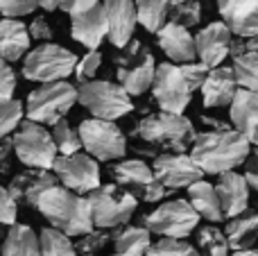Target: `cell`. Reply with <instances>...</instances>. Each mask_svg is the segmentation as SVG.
I'll return each mask as SVG.
<instances>
[{
  "label": "cell",
  "instance_id": "1",
  "mask_svg": "<svg viewBox=\"0 0 258 256\" xmlns=\"http://www.w3.org/2000/svg\"><path fill=\"white\" fill-rule=\"evenodd\" d=\"M132 139L136 141L134 143L136 152L150 154V157L156 159L159 152L179 154L190 150L197 139V132L183 113L156 111L136 120V125L132 130Z\"/></svg>",
  "mask_w": 258,
  "mask_h": 256
},
{
  "label": "cell",
  "instance_id": "2",
  "mask_svg": "<svg viewBox=\"0 0 258 256\" xmlns=\"http://www.w3.org/2000/svg\"><path fill=\"white\" fill-rule=\"evenodd\" d=\"M251 143L238 130H209L197 134L190 157L209 175H224L236 170L249 159Z\"/></svg>",
  "mask_w": 258,
  "mask_h": 256
},
{
  "label": "cell",
  "instance_id": "3",
  "mask_svg": "<svg viewBox=\"0 0 258 256\" xmlns=\"http://www.w3.org/2000/svg\"><path fill=\"white\" fill-rule=\"evenodd\" d=\"M36 209L50 222V227L63 231L66 236H86L95 229L89 198L73 193L61 184L45 190L36 202Z\"/></svg>",
  "mask_w": 258,
  "mask_h": 256
},
{
  "label": "cell",
  "instance_id": "4",
  "mask_svg": "<svg viewBox=\"0 0 258 256\" xmlns=\"http://www.w3.org/2000/svg\"><path fill=\"white\" fill-rule=\"evenodd\" d=\"M80 102V89L71 82H50L41 84L34 91H30L25 102L27 120L41 122V125H57L68 116L73 104Z\"/></svg>",
  "mask_w": 258,
  "mask_h": 256
},
{
  "label": "cell",
  "instance_id": "5",
  "mask_svg": "<svg viewBox=\"0 0 258 256\" xmlns=\"http://www.w3.org/2000/svg\"><path fill=\"white\" fill-rule=\"evenodd\" d=\"M77 54L73 50H66L57 43H41L32 48L23 59V77L39 84H50V82H63L75 73Z\"/></svg>",
  "mask_w": 258,
  "mask_h": 256
},
{
  "label": "cell",
  "instance_id": "6",
  "mask_svg": "<svg viewBox=\"0 0 258 256\" xmlns=\"http://www.w3.org/2000/svg\"><path fill=\"white\" fill-rule=\"evenodd\" d=\"M80 89V104L93 113V118L102 120H118L134 111L132 95L118 82L91 80L77 86Z\"/></svg>",
  "mask_w": 258,
  "mask_h": 256
},
{
  "label": "cell",
  "instance_id": "7",
  "mask_svg": "<svg viewBox=\"0 0 258 256\" xmlns=\"http://www.w3.org/2000/svg\"><path fill=\"white\" fill-rule=\"evenodd\" d=\"M113 63L118 84L129 95H143L147 89H152L156 77V61L141 41H132L127 48H122L113 57Z\"/></svg>",
  "mask_w": 258,
  "mask_h": 256
},
{
  "label": "cell",
  "instance_id": "8",
  "mask_svg": "<svg viewBox=\"0 0 258 256\" xmlns=\"http://www.w3.org/2000/svg\"><path fill=\"white\" fill-rule=\"evenodd\" d=\"M16 145V157L27 168H39V170H52L59 159V148L54 143V136L45 130L41 122L27 120L21 122L18 132L14 134Z\"/></svg>",
  "mask_w": 258,
  "mask_h": 256
},
{
  "label": "cell",
  "instance_id": "9",
  "mask_svg": "<svg viewBox=\"0 0 258 256\" xmlns=\"http://www.w3.org/2000/svg\"><path fill=\"white\" fill-rule=\"evenodd\" d=\"M93 211V222L98 229H116L132 220L138 200L118 184H104L86 195Z\"/></svg>",
  "mask_w": 258,
  "mask_h": 256
},
{
  "label": "cell",
  "instance_id": "10",
  "mask_svg": "<svg viewBox=\"0 0 258 256\" xmlns=\"http://www.w3.org/2000/svg\"><path fill=\"white\" fill-rule=\"evenodd\" d=\"M80 136L86 154H91L98 161H113L122 159L127 152V136L113 120L102 118H89L80 122Z\"/></svg>",
  "mask_w": 258,
  "mask_h": 256
},
{
  "label": "cell",
  "instance_id": "11",
  "mask_svg": "<svg viewBox=\"0 0 258 256\" xmlns=\"http://www.w3.org/2000/svg\"><path fill=\"white\" fill-rule=\"evenodd\" d=\"M200 213L188 200H170L152 213H147L143 225L163 238H186L200 225Z\"/></svg>",
  "mask_w": 258,
  "mask_h": 256
},
{
  "label": "cell",
  "instance_id": "12",
  "mask_svg": "<svg viewBox=\"0 0 258 256\" xmlns=\"http://www.w3.org/2000/svg\"><path fill=\"white\" fill-rule=\"evenodd\" d=\"M111 177L120 188L129 190L134 198H141L143 202H159L170 193L159 179H156L152 166H147L143 159H127L111 166Z\"/></svg>",
  "mask_w": 258,
  "mask_h": 256
},
{
  "label": "cell",
  "instance_id": "13",
  "mask_svg": "<svg viewBox=\"0 0 258 256\" xmlns=\"http://www.w3.org/2000/svg\"><path fill=\"white\" fill-rule=\"evenodd\" d=\"M152 93H154V100L159 102V109L168 113H183L192 98V91L188 86L186 77H183L181 66L170 61H163L156 66Z\"/></svg>",
  "mask_w": 258,
  "mask_h": 256
},
{
  "label": "cell",
  "instance_id": "14",
  "mask_svg": "<svg viewBox=\"0 0 258 256\" xmlns=\"http://www.w3.org/2000/svg\"><path fill=\"white\" fill-rule=\"evenodd\" d=\"M52 172L59 177V184L66 186L68 190L80 195H89L95 188H100V166L98 159H93L91 154H71V157H59L54 163Z\"/></svg>",
  "mask_w": 258,
  "mask_h": 256
},
{
  "label": "cell",
  "instance_id": "15",
  "mask_svg": "<svg viewBox=\"0 0 258 256\" xmlns=\"http://www.w3.org/2000/svg\"><path fill=\"white\" fill-rule=\"evenodd\" d=\"M156 179L165 186L168 190H177V188H188L195 181H200L206 175L197 161L186 152H170V154H159L152 163Z\"/></svg>",
  "mask_w": 258,
  "mask_h": 256
},
{
  "label": "cell",
  "instance_id": "16",
  "mask_svg": "<svg viewBox=\"0 0 258 256\" xmlns=\"http://www.w3.org/2000/svg\"><path fill=\"white\" fill-rule=\"evenodd\" d=\"M231 27L224 21L209 23L204 30L197 32L195 43H197V57L200 61H204L206 66L218 68L222 66V61L231 54Z\"/></svg>",
  "mask_w": 258,
  "mask_h": 256
},
{
  "label": "cell",
  "instance_id": "17",
  "mask_svg": "<svg viewBox=\"0 0 258 256\" xmlns=\"http://www.w3.org/2000/svg\"><path fill=\"white\" fill-rule=\"evenodd\" d=\"M104 12H107V23H109L107 39L118 50L127 48L134 41V32H136L138 25L136 0H104Z\"/></svg>",
  "mask_w": 258,
  "mask_h": 256
},
{
  "label": "cell",
  "instance_id": "18",
  "mask_svg": "<svg viewBox=\"0 0 258 256\" xmlns=\"http://www.w3.org/2000/svg\"><path fill=\"white\" fill-rule=\"evenodd\" d=\"M59 184V177L50 170H39V168H27V170L18 172V175L12 177L9 181V193L14 195L16 202H23L27 207H34L39 198L45 193L48 188Z\"/></svg>",
  "mask_w": 258,
  "mask_h": 256
},
{
  "label": "cell",
  "instance_id": "19",
  "mask_svg": "<svg viewBox=\"0 0 258 256\" xmlns=\"http://www.w3.org/2000/svg\"><path fill=\"white\" fill-rule=\"evenodd\" d=\"M156 43L168 54L170 61L174 63H190L197 57V43L195 36L188 32V27L179 23L168 21L159 32H156Z\"/></svg>",
  "mask_w": 258,
  "mask_h": 256
},
{
  "label": "cell",
  "instance_id": "20",
  "mask_svg": "<svg viewBox=\"0 0 258 256\" xmlns=\"http://www.w3.org/2000/svg\"><path fill=\"white\" fill-rule=\"evenodd\" d=\"M240 91L236 80L233 66H218L211 68L209 77H206L204 86H202V100L204 107L209 109H218V107H231L236 93Z\"/></svg>",
  "mask_w": 258,
  "mask_h": 256
},
{
  "label": "cell",
  "instance_id": "21",
  "mask_svg": "<svg viewBox=\"0 0 258 256\" xmlns=\"http://www.w3.org/2000/svg\"><path fill=\"white\" fill-rule=\"evenodd\" d=\"M71 34L77 43L86 45L89 50H98L104 36H109V23H107V12L104 5L89 9L84 14H77L71 21Z\"/></svg>",
  "mask_w": 258,
  "mask_h": 256
},
{
  "label": "cell",
  "instance_id": "22",
  "mask_svg": "<svg viewBox=\"0 0 258 256\" xmlns=\"http://www.w3.org/2000/svg\"><path fill=\"white\" fill-rule=\"evenodd\" d=\"M218 195H220V202H222V211H224V218H236L240 213L247 211L249 207V181H247L245 175H238L236 170L231 172H224L220 175L218 184Z\"/></svg>",
  "mask_w": 258,
  "mask_h": 256
},
{
  "label": "cell",
  "instance_id": "23",
  "mask_svg": "<svg viewBox=\"0 0 258 256\" xmlns=\"http://www.w3.org/2000/svg\"><path fill=\"white\" fill-rule=\"evenodd\" d=\"M233 130H238L251 145L258 148V93L240 89L229 107Z\"/></svg>",
  "mask_w": 258,
  "mask_h": 256
},
{
  "label": "cell",
  "instance_id": "24",
  "mask_svg": "<svg viewBox=\"0 0 258 256\" xmlns=\"http://www.w3.org/2000/svg\"><path fill=\"white\" fill-rule=\"evenodd\" d=\"M30 27L18 18H0V57L14 63L30 52Z\"/></svg>",
  "mask_w": 258,
  "mask_h": 256
},
{
  "label": "cell",
  "instance_id": "25",
  "mask_svg": "<svg viewBox=\"0 0 258 256\" xmlns=\"http://www.w3.org/2000/svg\"><path fill=\"white\" fill-rule=\"evenodd\" d=\"M188 202L195 207V211L202 218H206L209 222H222L224 220V211H222V202H220L218 188L209 181L200 179L192 186H188Z\"/></svg>",
  "mask_w": 258,
  "mask_h": 256
},
{
  "label": "cell",
  "instance_id": "26",
  "mask_svg": "<svg viewBox=\"0 0 258 256\" xmlns=\"http://www.w3.org/2000/svg\"><path fill=\"white\" fill-rule=\"evenodd\" d=\"M227 238L231 249H251L258 240V211L247 209L245 213L231 218L227 225Z\"/></svg>",
  "mask_w": 258,
  "mask_h": 256
},
{
  "label": "cell",
  "instance_id": "27",
  "mask_svg": "<svg viewBox=\"0 0 258 256\" xmlns=\"http://www.w3.org/2000/svg\"><path fill=\"white\" fill-rule=\"evenodd\" d=\"M152 231L147 227H134V225H122L113 231V247L116 254H127V256H143L152 247Z\"/></svg>",
  "mask_w": 258,
  "mask_h": 256
},
{
  "label": "cell",
  "instance_id": "28",
  "mask_svg": "<svg viewBox=\"0 0 258 256\" xmlns=\"http://www.w3.org/2000/svg\"><path fill=\"white\" fill-rule=\"evenodd\" d=\"M3 256H41V238L27 225H12L3 243Z\"/></svg>",
  "mask_w": 258,
  "mask_h": 256
},
{
  "label": "cell",
  "instance_id": "29",
  "mask_svg": "<svg viewBox=\"0 0 258 256\" xmlns=\"http://www.w3.org/2000/svg\"><path fill=\"white\" fill-rule=\"evenodd\" d=\"M138 23L156 34L170 18V0H136Z\"/></svg>",
  "mask_w": 258,
  "mask_h": 256
},
{
  "label": "cell",
  "instance_id": "30",
  "mask_svg": "<svg viewBox=\"0 0 258 256\" xmlns=\"http://www.w3.org/2000/svg\"><path fill=\"white\" fill-rule=\"evenodd\" d=\"M41 238V256H77L75 243H71V236L54 227H45L39 234Z\"/></svg>",
  "mask_w": 258,
  "mask_h": 256
},
{
  "label": "cell",
  "instance_id": "31",
  "mask_svg": "<svg viewBox=\"0 0 258 256\" xmlns=\"http://www.w3.org/2000/svg\"><path fill=\"white\" fill-rule=\"evenodd\" d=\"M197 245L202 249V256H229V249H231L227 234H222L213 225H206L197 231Z\"/></svg>",
  "mask_w": 258,
  "mask_h": 256
},
{
  "label": "cell",
  "instance_id": "32",
  "mask_svg": "<svg viewBox=\"0 0 258 256\" xmlns=\"http://www.w3.org/2000/svg\"><path fill=\"white\" fill-rule=\"evenodd\" d=\"M233 73H236V80L240 89L258 93V54L256 52H245L233 59Z\"/></svg>",
  "mask_w": 258,
  "mask_h": 256
},
{
  "label": "cell",
  "instance_id": "33",
  "mask_svg": "<svg viewBox=\"0 0 258 256\" xmlns=\"http://www.w3.org/2000/svg\"><path fill=\"white\" fill-rule=\"evenodd\" d=\"M25 116V104L16 98L0 100V141L14 134V130H18Z\"/></svg>",
  "mask_w": 258,
  "mask_h": 256
},
{
  "label": "cell",
  "instance_id": "34",
  "mask_svg": "<svg viewBox=\"0 0 258 256\" xmlns=\"http://www.w3.org/2000/svg\"><path fill=\"white\" fill-rule=\"evenodd\" d=\"M170 21L192 27L202 21V0H170Z\"/></svg>",
  "mask_w": 258,
  "mask_h": 256
},
{
  "label": "cell",
  "instance_id": "35",
  "mask_svg": "<svg viewBox=\"0 0 258 256\" xmlns=\"http://www.w3.org/2000/svg\"><path fill=\"white\" fill-rule=\"evenodd\" d=\"M52 136H54V143H57L59 152L63 157H71V154H77L84 145H82V136H80V130L71 127L68 122H57L52 127Z\"/></svg>",
  "mask_w": 258,
  "mask_h": 256
},
{
  "label": "cell",
  "instance_id": "36",
  "mask_svg": "<svg viewBox=\"0 0 258 256\" xmlns=\"http://www.w3.org/2000/svg\"><path fill=\"white\" fill-rule=\"evenodd\" d=\"M145 256H202L190 243L181 238H161L159 243H152Z\"/></svg>",
  "mask_w": 258,
  "mask_h": 256
},
{
  "label": "cell",
  "instance_id": "37",
  "mask_svg": "<svg viewBox=\"0 0 258 256\" xmlns=\"http://www.w3.org/2000/svg\"><path fill=\"white\" fill-rule=\"evenodd\" d=\"M218 9L222 14L224 23H231L240 16L258 12V0H218Z\"/></svg>",
  "mask_w": 258,
  "mask_h": 256
},
{
  "label": "cell",
  "instance_id": "38",
  "mask_svg": "<svg viewBox=\"0 0 258 256\" xmlns=\"http://www.w3.org/2000/svg\"><path fill=\"white\" fill-rule=\"evenodd\" d=\"M109 238H113V236H109L104 229H93L91 234L80 236V240L75 243V249L80 256H95L109 243Z\"/></svg>",
  "mask_w": 258,
  "mask_h": 256
},
{
  "label": "cell",
  "instance_id": "39",
  "mask_svg": "<svg viewBox=\"0 0 258 256\" xmlns=\"http://www.w3.org/2000/svg\"><path fill=\"white\" fill-rule=\"evenodd\" d=\"M100 66H102V52H100V50H89V52L80 59V63H77V68H75V77L80 80V84L93 80L95 73L100 71Z\"/></svg>",
  "mask_w": 258,
  "mask_h": 256
},
{
  "label": "cell",
  "instance_id": "40",
  "mask_svg": "<svg viewBox=\"0 0 258 256\" xmlns=\"http://www.w3.org/2000/svg\"><path fill=\"white\" fill-rule=\"evenodd\" d=\"M41 7L39 0H0V14L5 18H23Z\"/></svg>",
  "mask_w": 258,
  "mask_h": 256
},
{
  "label": "cell",
  "instance_id": "41",
  "mask_svg": "<svg viewBox=\"0 0 258 256\" xmlns=\"http://www.w3.org/2000/svg\"><path fill=\"white\" fill-rule=\"evenodd\" d=\"M181 73H183V77H186V82H188V86H190V91L195 93L197 89L202 91V86H204L206 77H209V73H211V66H206L204 61L181 63Z\"/></svg>",
  "mask_w": 258,
  "mask_h": 256
},
{
  "label": "cell",
  "instance_id": "42",
  "mask_svg": "<svg viewBox=\"0 0 258 256\" xmlns=\"http://www.w3.org/2000/svg\"><path fill=\"white\" fill-rule=\"evenodd\" d=\"M14 195L9 193V188L0 186V225H16V216H18V207Z\"/></svg>",
  "mask_w": 258,
  "mask_h": 256
},
{
  "label": "cell",
  "instance_id": "43",
  "mask_svg": "<svg viewBox=\"0 0 258 256\" xmlns=\"http://www.w3.org/2000/svg\"><path fill=\"white\" fill-rule=\"evenodd\" d=\"M14 91H16V73L9 61L0 57V100L14 98Z\"/></svg>",
  "mask_w": 258,
  "mask_h": 256
},
{
  "label": "cell",
  "instance_id": "44",
  "mask_svg": "<svg viewBox=\"0 0 258 256\" xmlns=\"http://www.w3.org/2000/svg\"><path fill=\"white\" fill-rule=\"evenodd\" d=\"M14 152H16L14 136H7V139L0 141V175H9V172H12Z\"/></svg>",
  "mask_w": 258,
  "mask_h": 256
},
{
  "label": "cell",
  "instance_id": "45",
  "mask_svg": "<svg viewBox=\"0 0 258 256\" xmlns=\"http://www.w3.org/2000/svg\"><path fill=\"white\" fill-rule=\"evenodd\" d=\"M30 34H32V39H39V41H45V43H50V39H52V27H50V23L45 21L43 16H36V18H32V23L30 25Z\"/></svg>",
  "mask_w": 258,
  "mask_h": 256
},
{
  "label": "cell",
  "instance_id": "46",
  "mask_svg": "<svg viewBox=\"0 0 258 256\" xmlns=\"http://www.w3.org/2000/svg\"><path fill=\"white\" fill-rule=\"evenodd\" d=\"M98 5H100V0H63L61 12L71 14V18H73V16H77V14H84V12H89V9L98 7Z\"/></svg>",
  "mask_w": 258,
  "mask_h": 256
},
{
  "label": "cell",
  "instance_id": "47",
  "mask_svg": "<svg viewBox=\"0 0 258 256\" xmlns=\"http://www.w3.org/2000/svg\"><path fill=\"white\" fill-rule=\"evenodd\" d=\"M245 177L249 181V186L258 190V148L249 154V159L245 161Z\"/></svg>",
  "mask_w": 258,
  "mask_h": 256
},
{
  "label": "cell",
  "instance_id": "48",
  "mask_svg": "<svg viewBox=\"0 0 258 256\" xmlns=\"http://www.w3.org/2000/svg\"><path fill=\"white\" fill-rule=\"evenodd\" d=\"M202 122H204L206 127H211V130H231L229 125H224V122H220L218 118H209V116H202Z\"/></svg>",
  "mask_w": 258,
  "mask_h": 256
},
{
  "label": "cell",
  "instance_id": "49",
  "mask_svg": "<svg viewBox=\"0 0 258 256\" xmlns=\"http://www.w3.org/2000/svg\"><path fill=\"white\" fill-rule=\"evenodd\" d=\"M41 3V9H45V12H54V9H61L63 0H39Z\"/></svg>",
  "mask_w": 258,
  "mask_h": 256
},
{
  "label": "cell",
  "instance_id": "50",
  "mask_svg": "<svg viewBox=\"0 0 258 256\" xmlns=\"http://www.w3.org/2000/svg\"><path fill=\"white\" fill-rule=\"evenodd\" d=\"M245 52H256L258 54V36L256 39H245Z\"/></svg>",
  "mask_w": 258,
  "mask_h": 256
},
{
  "label": "cell",
  "instance_id": "51",
  "mask_svg": "<svg viewBox=\"0 0 258 256\" xmlns=\"http://www.w3.org/2000/svg\"><path fill=\"white\" fill-rule=\"evenodd\" d=\"M231 256H258L256 249H238V252H233Z\"/></svg>",
  "mask_w": 258,
  "mask_h": 256
},
{
  "label": "cell",
  "instance_id": "52",
  "mask_svg": "<svg viewBox=\"0 0 258 256\" xmlns=\"http://www.w3.org/2000/svg\"><path fill=\"white\" fill-rule=\"evenodd\" d=\"M113 256H127V254H113Z\"/></svg>",
  "mask_w": 258,
  "mask_h": 256
},
{
  "label": "cell",
  "instance_id": "53",
  "mask_svg": "<svg viewBox=\"0 0 258 256\" xmlns=\"http://www.w3.org/2000/svg\"><path fill=\"white\" fill-rule=\"evenodd\" d=\"M0 254H3V245H0Z\"/></svg>",
  "mask_w": 258,
  "mask_h": 256
}]
</instances>
